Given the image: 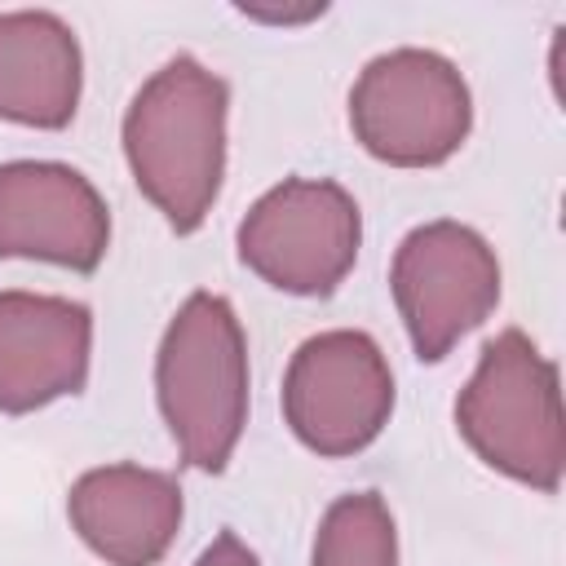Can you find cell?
I'll list each match as a JSON object with an SVG mask.
<instances>
[{
	"label": "cell",
	"mask_w": 566,
	"mask_h": 566,
	"mask_svg": "<svg viewBox=\"0 0 566 566\" xmlns=\"http://www.w3.org/2000/svg\"><path fill=\"white\" fill-rule=\"evenodd\" d=\"M93 358V314L71 296L0 292V411L27 416L80 394Z\"/></svg>",
	"instance_id": "9"
},
{
	"label": "cell",
	"mask_w": 566,
	"mask_h": 566,
	"mask_svg": "<svg viewBox=\"0 0 566 566\" xmlns=\"http://www.w3.org/2000/svg\"><path fill=\"white\" fill-rule=\"evenodd\" d=\"M111 248V212L97 186L57 159L0 164V261H49L93 274Z\"/></svg>",
	"instance_id": "8"
},
{
	"label": "cell",
	"mask_w": 566,
	"mask_h": 566,
	"mask_svg": "<svg viewBox=\"0 0 566 566\" xmlns=\"http://www.w3.org/2000/svg\"><path fill=\"white\" fill-rule=\"evenodd\" d=\"M181 486L146 464H102L75 478L66 517L106 566H155L181 531Z\"/></svg>",
	"instance_id": "10"
},
{
	"label": "cell",
	"mask_w": 566,
	"mask_h": 566,
	"mask_svg": "<svg viewBox=\"0 0 566 566\" xmlns=\"http://www.w3.org/2000/svg\"><path fill=\"white\" fill-rule=\"evenodd\" d=\"M394 371L385 349L354 327H332L296 345L283 376V420L301 447L340 460L380 438L394 416Z\"/></svg>",
	"instance_id": "6"
},
{
	"label": "cell",
	"mask_w": 566,
	"mask_h": 566,
	"mask_svg": "<svg viewBox=\"0 0 566 566\" xmlns=\"http://www.w3.org/2000/svg\"><path fill=\"white\" fill-rule=\"evenodd\" d=\"M159 416L190 469L221 473L248 424V340L217 292H190L155 354Z\"/></svg>",
	"instance_id": "2"
},
{
	"label": "cell",
	"mask_w": 566,
	"mask_h": 566,
	"mask_svg": "<svg viewBox=\"0 0 566 566\" xmlns=\"http://www.w3.org/2000/svg\"><path fill=\"white\" fill-rule=\"evenodd\" d=\"M327 4H305V9H243L248 18H256V22H283V27H296V22H310V18H318Z\"/></svg>",
	"instance_id": "14"
},
{
	"label": "cell",
	"mask_w": 566,
	"mask_h": 566,
	"mask_svg": "<svg viewBox=\"0 0 566 566\" xmlns=\"http://www.w3.org/2000/svg\"><path fill=\"white\" fill-rule=\"evenodd\" d=\"M389 292L420 363H442L500 305V256L460 221L416 226L389 265Z\"/></svg>",
	"instance_id": "7"
},
{
	"label": "cell",
	"mask_w": 566,
	"mask_h": 566,
	"mask_svg": "<svg viewBox=\"0 0 566 566\" xmlns=\"http://www.w3.org/2000/svg\"><path fill=\"white\" fill-rule=\"evenodd\" d=\"M349 128L380 164L438 168L469 142L473 93L451 57L433 49H389L358 71Z\"/></svg>",
	"instance_id": "4"
},
{
	"label": "cell",
	"mask_w": 566,
	"mask_h": 566,
	"mask_svg": "<svg viewBox=\"0 0 566 566\" xmlns=\"http://www.w3.org/2000/svg\"><path fill=\"white\" fill-rule=\"evenodd\" d=\"M84 93V53L75 31L49 9L0 13V119L27 128H66Z\"/></svg>",
	"instance_id": "11"
},
{
	"label": "cell",
	"mask_w": 566,
	"mask_h": 566,
	"mask_svg": "<svg viewBox=\"0 0 566 566\" xmlns=\"http://www.w3.org/2000/svg\"><path fill=\"white\" fill-rule=\"evenodd\" d=\"M310 566H398V526L389 504L376 491L340 495L314 531Z\"/></svg>",
	"instance_id": "12"
},
{
	"label": "cell",
	"mask_w": 566,
	"mask_h": 566,
	"mask_svg": "<svg viewBox=\"0 0 566 566\" xmlns=\"http://www.w3.org/2000/svg\"><path fill=\"white\" fill-rule=\"evenodd\" d=\"M195 566H261V562H256V553H252L234 531H221V535L199 553Z\"/></svg>",
	"instance_id": "13"
},
{
	"label": "cell",
	"mask_w": 566,
	"mask_h": 566,
	"mask_svg": "<svg viewBox=\"0 0 566 566\" xmlns=\"http://www.w3.org/2000/svg\"><path fill=\"white\" fill-rule=\"evenodd\" d=\"M226 115V80L190 53L164 62L124 111L128 172L177 234L199 230L221 195Z\"/></svg>",
	"instance_id": "1"
},
{
	"label": "cell",
	"mask_w": 566,
	"mask_h": 566,
	"mask_svg": "<svg viewBox=\"0 0 566 566\" xmlns=\"http://www.w3.org/2000/svg\"><path fill=\"white\" fill-rule=\"evenodd\" d=\"M239 261L287 296H332L358 261L363 212L327 177H287L239 221Z\"/></svg>",
	"instance_id": "5"
},
{
	"label": "cell",
	"mask_w": 566,
	"mask_h": 566,
	"mask_svg": "<svg viewBox=\"0 0 566 566\" xmlns=\"http://www.w3.org/2000/svg\"><path fill=\"white\" fill-rule=\"evenodd\" d=\"M455 429L482 464L553 495L566 469V424L557 367L522 327H504L478 354L455 398Z\"/></svg>",
	"instance_id": "3"
}]
</instances>
